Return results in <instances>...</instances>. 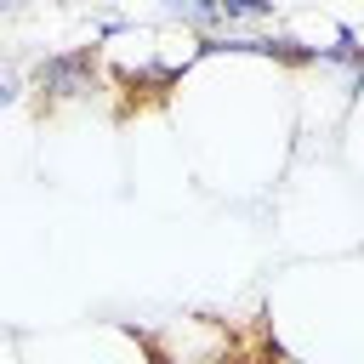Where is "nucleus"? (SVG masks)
Wrapping results in <instances>:
<instances>
[{
	"mask_svg": "<svg viewBox=\"0 0 364 364\" xmlns=\"http://www.w3.org/2000/svg\"><path fill=\"white\" fill-rule=\"evenodd\" d=\"M17 91H23V74L11 68V74H0V108H11L17 102Z\"/></svg>",
	"mask_w": 364,
	"mask_h": 364,
	"instance_id": "obj_4",
	"label": "nucleus"
},
{
	"mask_svg": "<svg viewBox=\"0 0 364 364\" xmlns=\"http://www.w3.org/2000/svg\"><path fill=\"white\" fill-rule=\"evenodd\" d=\"M341 136H347V171H353L358 188H364V85L353 91V108H347V119H341Z\"/></svg>",
	"mask_w": 364,
	"mask_h": 364,
	"instance_id": "obj_3",
	"label": "nucleus"
},
{
	"mask_svg": "<svg viewBox=\"0 0 364 364\" xmlns=\"http://www.w3.org/2000/svg\"><path fill=\"white\" fill-rule=\"evenodd\" d=\"M6 11H17V0H0V17H6Z\"/></svg>",
	"mask_w": 364,
	"mask_h": 364,
	"instance_id": "obj_5",
	"label": "nucleus"
},
{
	"mask_svg": "<svg viewBox=\"0 0 364 364\" xmlns=\"http://www.w3.org/2000/svg\"><path fill=\"white\" fill-rule=\"evenodd\" d=\"M97 46H74V51H51L28 68V85L46 97V102H80L97 91Z\"/></svg>",
	"mask_w": 364,
	"mask_h": 364,
	"instance_id": "obj_2",
	"label": "nucleus"
},
{
	"mask_svg": "<svg viewBox=\"0 0 364 364\" xmlns=\"http://www.w3.org/2000/svg\"><path fill=\"white\" fill-rule=\"evenodd\" d=\"M17 358L23 364H154V347L125 324H85V330L28 336Z\"/></svg>",
	"mask_w": 364,
	"mask_h": 364,
	"instance_id": "obj_1",
	"label": "nucleus"
}]
</instances>
